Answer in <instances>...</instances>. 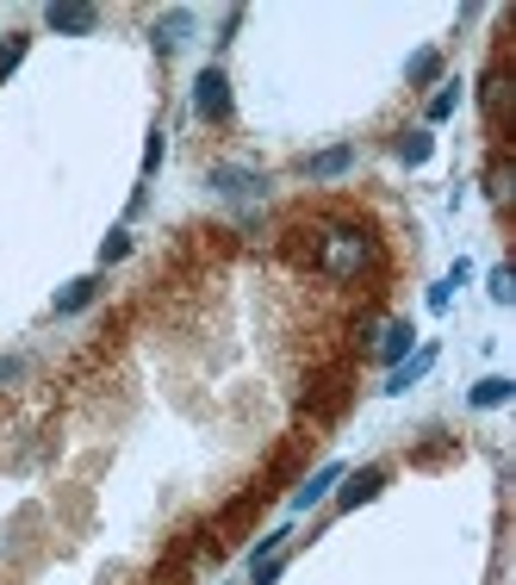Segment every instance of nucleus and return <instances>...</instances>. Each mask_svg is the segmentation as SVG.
<instances>
[{
  "label": "nucleus",
  "mask_w": 516,
  "mask_h": 585,
  "mask_svg": "<svg viewBox=\"0 0 516 585\" xmlns=\"http://www.w3.org/2000/svg\"><path fill=\"white\" fill-rule=\"evenodd\" d=\"M44 26L63 38H88V32H100V7H50Z\"/></svg>",
  "instance_id": "obj_4"
},
{
  "label": "nucleus",
  "mask_w": 516,
  "mask_h": 585,
  "mask_svg": "<svg viewBox=\"0 0 516 585\" xmlns=\"http://www.w3.org/2000/svg\"><path fill=\"white\" fill-rule=\"evenodd\" d=\"M380 486H386V467H361V474H348V486L336 492V505L355 511V505H367V498H380Z\"/></svg>",
  "instance_id": "obj_5"
},
{
  "label": "nucleus",
  "mask_w": 516,
  "mask_h": 585,
  "mask_svg": "<svg viewBox=\"0 0 516 585\" xmlns=\"http://www.w3.org/2000/svg\"><path fill=\"white\" fill-rule=\"evenodd\" d=\"M429 367H436V349H423V355H411L405 367H392V380L380 386V393H405V386H417V380L429 374Z\"/></svg>",
  "instance_id": "obj_12"
},
{
  "label": "nucleus",
  "mask_w": 516,
  "mask_h": 585,
  "mask_svg": "<svg viewBox=\"0 0 516 585\" xmlns=\"http://www.w3.org/2000/svg\"><path fill=\"white\" fill-rule=\"evenodd\" d=\"M150 38H156V50H162V57H169V50H181V44L193 38V13H188V7L162 13V19H156V32H150Z\"/></svg>",
  "instance_id": "obj_7"
},
{
  "label": "nucleus",
  "mask_w": 516,
  "mask_h": 585,
  "mask_svg": "<svg viewBox=\"0 0 516 585\" xmlns=\"http://www.w3.org/2000/svg\"><path fill=\"white\" fill-rule=\"evenodd\" d=\"M411 343H417V331H411L405 317H392V324H380L374 355H380V362H405V355H411Z\"/></svg>",
  "instance_id": "obj_8"
},
{
  "label": "nucleus",
  "mask_w": 516,
  "mask_h": 585,
  "mask_svg": "<svg viewBox=\"0 0 516 585\" xmlns=\"http://www.w3.org/2000/svg\"><path fill=\"white\" fill-rule=\"evenodd\" d=\"M305 238H312L305 255H312V269L330 286H367L386 269V250H380L374 224H361V219H317Z\"/></svg>",
  "instance_id": "obj_1"
},
{
  "label": "nucleus",
  "mask_w": 516,
  "mask_h": 585,
  "mask_svg": "<svg viewBox=\"0 0 516 585\" xmlns=\"http://www.w3.org/2000/svg\"><path fill=\"white\" fill-rule=\"evenodd\" d=\"M348 169H355V150H348V143H336V150H324V157L305 162L312 181H336V174H348Z\"/></svg>",
  "instance_id": "obj_11"
},
{
  "label": "nucleus",
  "mask_w": 516,
  "mask_h": 585,
  "mask_svg": "<svg viewBox=\"0 0 516 585\" xmlns=\"http://www.w3.org/2000/svg\"><path fill=\"white\" fill-rule=\"evenodd\" d=\"M492 300H498V305H510V300H516V286H510V269H504V262H498V269H492Z\"/></svg>",
  "instance_id": "obj_20"
},
{
  "label": "nucleus",
  "mask_w": 516,
  "mask_h": 585,
  "mask_svg": "<svg viewBox=\"0 0 516 585\" xmlns=\"http://www.w3.org/2000/svg\"><path fill=\"white\" fill-rule=\"evenodd\" d=\"M510 399H516V380L492 374V380H479V386L467 393V405H473V412H498V405H510Z\"/></svg>",
  "instance_id": "obj_9"
},
{
  "label": "nucleus",
  "mask_w": 516,
  "mask_h": 585,
  "mask_svg": "<svg viewBox=\"0 0 516 585\" xmlns=\"http://www.w3.org/2000/svg\"><path fill=\"white\" fill-rule=\"evenodd\" d=\"M454 107H461V81H442L436 94H429V125H442Z\"/></svg>",
  "instance_id": "obj_17"
},
{
  "label": "nucleus",
  "mask_w": 516,
  "mask_h": 585,
  "mask_svg": "<svg viewBox=\"0 0 516 585\" xmlns=\"http://www.w3.org/2000/svg\"><path fill=\"white\" fill-rule=\"evenodd\" d=\"M26 63V32H7L0 38V88H7V75Z\"/></svg>",
  "instance_id": "obj_16"
},
{
  "label": "nucleus",
  "mask_w": 516,
  "mask_h": 585,
  "mask_svg": "<svg viewBox=\"0 0 516 585\" xmlns=\"http://www.w3.org/2000/svg\"><path fill=\"white\" fill-rule=\"evenodd\" d=\"M193 112H200L205 125H231V75L219 63L193 75Z\"/></svg>",
  "instance_id": "obj_2"
},
{
  "label": "nucleus",
  "mask_w": 516,
  "mask_h": 585,
  "mask_svg": "<svg viewBox=\"0 0 516 585\" xmlns=\"http://www.w3.org/2000/svg\"><path fill=\"white\" fill-rule=\"evenodd\" d=\"M162 169V131H150V143H143V181Z\"/></svg>",
  "instance_id": "obj_21"
},
{
  "label": "nucleus",
  "mask_w": 516,
  "mask_h": 585,
  "mask_svg": "<svg viewBox=\"0 0 516 585\" xmlns=\"http://www.w3.org/2000/svg\"><path fill=\"white\" fill-rule=\"evenodd\" d=\"M479 107H485V125L504 131V112H510V69H504V63L485 69V81H479Z\"/></svg>",
  "instance_id": "obj_3"
},
{
  "label": "nucleus",
  "mask_w": 516,
  "mask_h": 585,
  "mask_svg": "<svg viewBox=\"0 0 516 585\" xmlns=\"http://www.w3.org/2000/svg\"><path fill=\"white\" fill-rule=\"evenodd\" d=\"M336 480H343V461H324V467H317V474H312V480H305V486L293 492V511H312L317 498H324V492L336 486Z\"/></svg>",
  "instance_id": "obj_10"
},
{
  "label": "nucleus",
  "mask_w": 516,
  "mask_h": 585,
  "mask_svg": "<svg viewBox=\"0 0 516 585\" xmlns=\"http://www.w3.org/2000/svg\"><path fill=\"white\" fill-rule=\"evenodd\" d=\"M94 293H100V281H94V274H81V281H69L63 286V293H57V312H81V305H94Z\"/></svg>",
  "instance_id": "obj_13"
},
{
  "label": "nucleus",
  "mask_w": 516,
  "mask_h": 585,
  "mask_svg": "<svg viewBox=\"0 0 516 585\" xmlns=\"http://www.w3.org/2000/svg\"><path fill=\"white\" fill-rule=\"evenodd\" d=\"M281 579V554H267V561H255V585H274Z\"/></svg>",
  "instance_id": "obj_22"
},
{
  "label": "nucleus",
  "mask_w": 516,
  "mask_h": 585,
  "mask_svg": "<svg viewBox=\"0 0 516 585\" xmlns=\"http://www.w3.org/2000/svg\"><path fill=\"white\" fill-rule=\"evenodd\" d=\"M485 193H492V206H510V150L492 157V169H485Z\"/></svg>",
  "instance_id": "obj_14"
},
{
  "label": "nucleus",
  "mask_w": 516,
  "mask_h": 585,
  "mask_svg": "<svg viewBox=\"0 0 516 585\" xmlns=\"http://www.w3.org/2000/svg\"><path fill=\"white\" fill-rule=\"evenodd\" d=\"M436 157V138H429V131H405V138H398V162H411V169H423V162Z\"/></svg>",
  "instance_id": "obj_15"
},
{
  "label": "nucleus",
  "mask_w": 516,
  "mask_h": 585,
  "mask_svg": "<svg viewBox=\"0 0 516 585\" xmlns=\"http://www.w3.org/2000/svg\"><path fill=\"white\" fill-rule=\"evenodd\" d=\"M131 255V231H112L107 243H100V262H125Z\"/></svg>",
  "instance_id": "obj_19"
},
{
  "label": "nucleus",
  "mask_w": 516,
  "mask_h": 585,
  "mask_svg": "<svg viewBox=\"0 0 516 585\" xmlns=\"http://www.w3.org/2000/svg\"><path fill=\"white\" fill-rule=\"evenodd\" d=\"M448 293H454V281H436V286H429V312H442V305H448Z\"/></svg>",
  "instance_id": "obj_24"
},
{
  "label": "nucleus",
  "mask_w": 516,
  "mask_h": 585,
  "mask_svg": "<svg viewBox=\"0 0 516 585\" xmlns=\"http://www.w3.org/2000/svg\"><path fill=\"white\" fill-rule=\"evenodd\" d=\"M436 75H442V57H436V50H417V57L405 63V81H411V88H417V81H436Z\"/></svg>",
  "instance_id": "obj_18"
},
{
  "label": "nucleus",
  "mask_w": 516,
  "mask_h": 585,
  "mask_svg": "<svg viewBox=\"0 0 516 585\" xmlns=\"http://www.w3.org/2000/svg\"><path fill=\"white\" fill-rule=\"evenodd\" d=\"M19 374H26V362H19V355H0V386H13Z\"/></svg>",
  "instance_id": "obj_23"
},
{
  "label": "nucleus",
  "mask_w": 516,
  "mask_h": 585,
  "mask_svg": "<svg viewBox=\"0 0 516 585\" xmlns=\"http://www.w3.org/2000/svg\"><path fill=\"white\" fill-rule=\"evenodd\" d=\"M205 181H212L219 193H231V200H243V193H262V174H255V169H236V162H219Z\"/></svg>",
  "instance_id": "obj_6"
}]
</instances>
